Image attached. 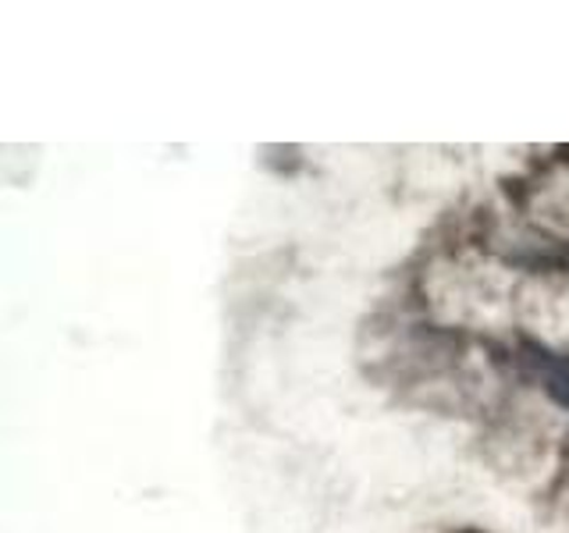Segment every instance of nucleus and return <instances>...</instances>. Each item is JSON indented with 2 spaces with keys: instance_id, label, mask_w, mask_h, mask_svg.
Instances as JSON below:
<instances>
[{
  "instance_id": "nucleus-1",
  "label": "nucleus",
  "mask_w": 569,
  "mask_h": 533,
  "mask_svg": "<svg viewBox=\"0 0 569 533\" xmlns=\"http://www.w3.org/2000/svg\"><path fill=\"white\" fill-rule=\"evenodd\" d=\"M533 366H538L548 395L569 409V360H556V355H548V352H533Z\"/></svg>"
}]
</instances>
